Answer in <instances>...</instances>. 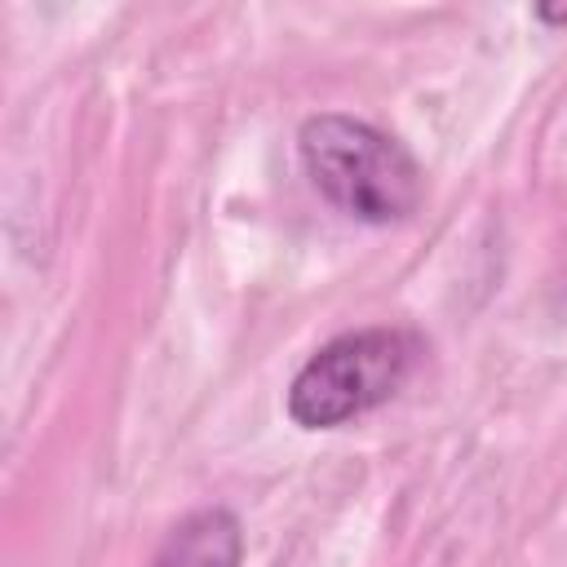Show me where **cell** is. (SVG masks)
<instances>
[{"mask_svg":"<svg viewBox=\"0 0 567 567\" xmlns=\"http://www.w3.org/2000/svg\"><path fill=\"white\" fill-rule=\"evenodd\" d=\"M297 155L310 186L354 221L394 226L421 208L425 177L412 151L368 120L323 111L297 133Z\"/></svg>","mask_w":567,"mask_h":567,"instance_id":"1","label":"cell"},{"mask_svg":"<svg viewBox=\"0 0 567 567\" xmlns=\"http://www.w3.org/2000/svg\"><path fill=\"white\" fill-rule=\"evenodd\" d=\"M421 341L403 328H359L319 346L288 385V416L301 430H337L390 403L416 372Z\"/></svg>","mask_w":567,"mask_h":567,"instance_id":"2","label":"cell"},{"mask_svg":"<svg viewBox=\"0 0 567 567\" xmlns=\"http://www.w3.org/2000/svg\"><path fill=\"white\" fill-rule=\"evenodd\" d=\"M239 563H244V532L239 518L221 505H204L186 514L151 558V567H239Z\"/></svg>","mask_w":567,"mask_h":567,"instance_id":"3","label":"cell"},{"mask_svg":"<svg viewBox=\"0 0 567 567\" xmlns=\"http://www.w3.org/2000/svg\"><path fill=\"white\" fill-rule=\"evenodd\" d=\"M540 22H554V27H567V9H536Z\"/></svg>","mask_w":567,"mask_h":567,"instance_id":"4","label":"cell"}]
</instances>
